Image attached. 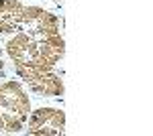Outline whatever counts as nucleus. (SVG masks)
<instances>
[{
    "instance_id": "4",
    "label": "nucleus",
    "mask_w": 153,
    "mask_h": 136,
    "mask_svg": "<svg viewBox=\"0 0 153 136\" xmlns=\"http://www.w3.org/2000/svg\"><path fill=\"white\" fill-rule=\"evenodd\" d=\"M27 134H63L65 132V112L53 106H39L31 110L25 122Z\"/></svg>"
},
{
    "instance_id": "2",
    "label": "nucleus",
    "mask_w": 153,
    "mask_h": 136,
    "mask_svg": "<svg viewBox=\"0 0 153 136\" xmlns=\"http://www.w3.org/2000/svg\"><path fill=\"white\" fill-rule=\"evenodd\" d=\"M31 98L21 79L0 81V132L16 134L25 130L31 114Z\"/></svg>"
},
{
    "instance_id": "3",
    "label": "nucleus",
    "mask_w": 153,
    "mask_h": 136,
    "mask_svg": "<svg viewBox=\"0 0 153 136\" xmlns=\"http://www.w3.org/2000/svg\"><path fill=\"white\" fill-rule=\"evenodd\" d=\"M19 79L29 90L43 96V98H61L63 96V79L61 75L55 73V69H39V67H14Z\"/></svg>"
},
{
    "instance_id": "1",
    "label": "nucleus",
    "mask_w": 153,
    "mask_h": 136,
    "mask_svg": "<svg viewBox=\"0 0 153 136\" xmlns=\"http://www.w3.org/2000/svg\"><path fill=\"white\" fill-rule=\"evenodd\" d=\"M4 53L12 67L55 69L65 55V41L61 29L45 26H21L10 33L4 43Z\"/></svg>"
}]
</instances>
